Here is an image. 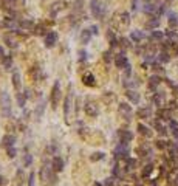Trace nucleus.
Here are the masks:
<instances>
[{"mask_svg": "<svg viewBox=\"0 0 178 186\" xmlns=\"http://www.w3.org/2000/svg\"><path fill=\"white\" fill-rule=\"evenodd\" d=\"M90 9L95 19H102L106 14V6L99 2V0H91L90 2Z\"/></svg>", "mask_w": 178, "mask_h": 186, "instance_id": "nucleus-1", "label": "nucleus"}, {"mask_svg": "<svg viewBox=\"0 0 178 186\" xmlns=\"http://www.w3.org/2000/svg\"><path fill=\"white\" fill-rule=\"evenodd\" d=\"M40 177H42L43 183H46V184H54V183H56V174H54L53 168L43 166V168L40 169Z\"/></svg>", "mask_w": 178, "mask_h": 186, "instance_id": "nucleus-2", "label": "nucleus"}, {"mask_svg": "<svg viewBox=\"0 0 178 186\" xmlns=\"http://www.w3.org/2000/svg\"><path fill=\"white\" fill-rule=\"evenodd\" d=\"M59 99H61V85H59V82H54L53 90H51V107L53 109H57Z\"/></svg>", "mask_w": 178, "mask_h": 186, "instance_id": "nucleus-3", "label": "nucleus"}, {"mask_svg": "<svg viewBox=\"0 0 178 186\" xmlns=\"http://www.w3.org/2000/svg\"><path fill=\"white\" fill-rule=\"evenodd\" d=\"M0 102H2V113L5 116H9V113H11V99H9V96L6 95V93H2V95H0Z\"/></svg>", "mask_w": 178, "mask_h": 186, "instance_id": "nucleus-4", "label": "nucleus"}, {"mask_svg": "<svg viewBox=\"0 0 178 186\" xmlns=\"http://www.w3.org/2000/svg\"><path fill=\"white\" fill-rule=\"evenodd\" d=\"M57 42V33L56 31H50L46 36H45V46L46 48H53Z\"/></svg>", "mask_w": 178, "mask_h": 186, "instance_id": "nucleus-5", "label": "nucleus"}, {"mask_svg": "<svg viewBox=\"0 0 178 186\" xmlns=\"http://www.w3.org/2000/svg\"><path fill=\"white\" fill-rule=\"evenodd\" d=\"M115 158H125L127 155H129V147H127V144L121 143L116 149H115Z\"/></svg>", "mask_w": 178, "mask_h": 186, "instance_id": "nucleus-6", "label": "nucleus"}, {"mask_svg": "<svg viewBox=\"0 0 178 186\" xmlns=\"http://www.w3.org/2000/svg\"><path fill=\"white\" fill-rule=\"evenodd\" d=\"M119 138H121V143L129 144L133 140V133L130 130H119Z\"/></svg>", "mask_w": 178, "mask_h": 186, "instance_id": "nucleus-7", "label": "nucleus"}, {"mask_svg": "<svg viewBox=\"0 0 178 186\" xmlns=\"http://www.w3.org/2000/svg\"><path fill=\"white\" fill-rule=\"evenodd\" d=\"M115 65L118 67V68H125L127 65H129V61H127V58L124 56V53L121 54H116V58H115Z\"/></svg>", "mask_w": 178, "mask_h": 186, "instance_id": "nucleus-8", "label": "nucleus"}, {"mask_svg": "<svg viewBox=\"0 0 178 186\" xmlns=\"http://www.w3.org/2000/svg\"><path fill=\"white\" fill-rule=\"evenodd\" d=\"M119 113L125 116V120H130V115H132V107L125 102H121L119 104Z\"/></svg>", "mask_w": 178, "mask_h": 186, "instance_id": "nucleus-9", "label": "nucleus"}, {"mask_svg": "<svg viewBox=\"0 0 178 186\" xmlns=\"http://www.w3.org/2000/svg\"><path fill=\"white\" fill-rule=\"evenodd\" d=\"M51 168H53L54 172H61V171H64V160L59 158V157H54L53 161H51Z\"/></svg>", "mask_w": 178, "mask_h": 186, "instance_id": "nucleus-10", "label": "nucleus"}, {"mask_svg": "<svg viewBox=\"0 0 178 186\" xmlns=\"http://www.w3.org/2000/svg\"><path fill=\"white\" fill-rule=\"evenodd\" d=\"M84 110H85V113L88 115V116H96L98 115V107H96V104H93V102H87L85 106H84Z\"/></svg>", "mask_w": 178, "mask_h": 186, "instance_id": "nucleus-11", "label": "nucleus"}, {"mask_svg": "<svg viewBox=\"0 0 178 186\" xmlns=\"http://www.w3.org/2000/svg\"><path fill=\"white\" fill-rule=\"evenodd\" d=\"M70 109H71V93L65 98V102H64V116H65L67 121H68V116H70Z\"/></svg>", "mask_w": 178, "mask_h": 186, "instance_id": "nucleus-12", "label": "nucleus"}, {"mask_svg": "<svg viewBox=\"0 0 178 186\" xmlns=\"http://www.w3.org/2000/svg\"><path fill=\"white\" fill-rule=\"evenodd\" d=\"M19 27L20 28H23V30H34V22L33 20H30V19H22L20 22H19Z\"/></svg>", "mask_w": 178, "mask_h": 186, "instance_id": "nucleus-13", "label": "nucleus"}, {"mask_svg": "<svg viewBox=\"0 0 178 186\" xmlns=\"http://www.w3.org/2000/svg\"><path fill=\"white\" fill-rule=\"evenodd\" d=\"M14 143H16V136H14V135H5L3 140H2V144H3L6 149H8V147H13Z\"/></svg>", "mask_w": 178, "mask_h": 186, "instance_id": "nucleus-14", "label": "nucleus"}, {"mask_svg": "<svg viewBox=\"0 0 178 186\" xmlns=\"http://www.w3.org/2000/svg\"><path fill=\"white\" fill-rule=\"evenodd\" d=\"M82 82H84L85 85H88V87H95V85H96V79H95V76H93L91 73H87V75H84V78H82Z\"/></svg>", "mask_w": 178, "mask_h": 186, "instance_id": "nucleus-15", "label": "nucleus"}, {"mask_svg": "<svg viewBox=\"0 0 178 186\" xmlns=\"http://www.w3.org/2000/svg\"><path fill=\"white\" fill-rule=\"evenodd\" d=\"M125 95H127V98H129L133 104H138L139 102V93L138 91H135V90H127Z\"/></svg>", "mask_w": 178, "mask_h": 186, "instance_id": "nucleus-16", "label": "nucleus"}, {"mask_svg": "<svg viewBox=\"0 0 178 186\" xmlns=\"http://www.w3.org/2000/svg\"><path fill=\"white\" fill-rule=\"evenodd\" d=\"M160 82H161V78H160V76H155V75H154V76L149 78V87H150L152 90H155V88L160 85Z\"/></svg>", "mask_w": 178, "mask_h": 186, "instance_id": "nucleus-17", "label": "nucleus"}, {"mask_svg": "<svg viewBox=\"0 0 178 186\" xmlns=\"http://www.w3.org/2000/svg\"><path fill=\"white\" fill-rule=\"evenodd\" d=\"M167 149H169L170 158H178V146L175 143H167Z\"/></svg>", "mask_w": 178, "mask_h": 186, "instance_id": "nucleus-18", "label": "nucleus"}, {"mask_svg": "<svg viewBox=\"0 0 178 186\" xmlns=\"http://www.w3.org/2000/svg\"><path fill=\"white\" fill-rule=\"evenodd\" d=\"M138 132H139L143 136H147V138L152 136V130H150L147 126H144V124H138Z\"/></svg>", "mask_w": 178, "mask_h": 186, "instance_id": "nucleus-19", "label": "nucleus"}, {"mask_svg": "<svg viewBox=\"0 0 178 186\" xmlns=\"http://www.w3.org/2000/svg\"><path fill=\"white\" fill-rule=\"evenodd\" d=\"M158 116L161 120H170L172 118V112H170V109H161L160 112H158Z\"/></svg>", "mask_w": 178, "mask_h": 186, "instance_id": "nucleus-20", "label": "nucleus"}, {"mask_svg": "<svg viewBox=\"0 0 178 186\" xmlns=\"http://www.w3.org/2000/svg\"><path fill=\"white\" fill-rule=\"evenodd\" d=\"M136 115L139 116V118H149V116L152 115V110H150V107H143L136 112Z\"/></svg>", "mask_w": 178, "mask_h": 186, "instance_id": "nucleus-21", "label": "nucleus"}, {"mask_svg": "<svg viewBox=\"0 0 178 186\" xmlns=\"http://www.w3.org/2000/svg\"><path fill=\"white\" fill-rule=\"evenodd\" d=\"M130 39H132L133 42H136V43H138V42H141V40L144 39V33H143V31H138V30H136V31H132Z\"/></svg>", "mask_w": 178, "mask_h": 186, "instance_id": "nucleus-22", "label": "nucleus"}, {"mask_svg": "<svg viewBox=\"0 0 178 186\" xmlns=\"http://www.w3.org/2000/svg\"><path fill=\"white\" fill-rule=\"evenodd\" d=\"M90 39H91V31H90V30H84V31L81 33V42H82V43H88Z\"/></svg>", "mask_w": 178, "mask_h": 186, "instance_id": "nucleus-23", "label": "nucleus"}, {"mask_svg": "<svg viewBox=\"0 0 178 186\" xmlns=\"http://www.w3.org/2000/svg\"><path fill=\"white\" fill-rule=\"evenodd\" d=\"M135 166H136V160H133V158H127L125 160V169L127 171H133Z\"/></svg>", "mask_w": 178, "mask_h": 186, "instance_id": "nucleus-24", "label": "nucleus"}, {"mask_svg": "<svg viewBox=\"0 0 178 186\" xmlns=\"http://www.w3.org/2000/svg\"><path fill=\"white\" fill-rule=\"evenodd\" d=\"M13 85H14L16 90H20V75L17 72L13 75Z\"/></svg>", "mask_w": 178, "mask_h": 186, "instance_id": "nucleus-25", "label": "nucleus"}, {"mask_svg": "<svg viewBox=\"0 0 178 186\" xmlns=\"http://www.w3.org/2000/svg\"><path fill=\"white\" fill-rule=\"evenodd\" d=\"M164 95H163V93H157V95L154 96V102L157 104V106H163L164 104Z\"/></svg>", "mask_w": 178, "mask_h": 186, "instance_id": "nucleus-26", "label": "nucleus"}, {"mask_svg": "<svg viewBox=\"0 0 178 186\" xmlns=\"http://www.w3.org/2000/svg\"><path fill=\"white\" fill-rule=\"evenodd\" d=\"M158 25H160V19H158V17H152V19L147 22V27H149V28H157Z\"/></svg>", "mask_w": 178, "mask_h": 186, "instance_id": "nucleus-27", "label": "nucleus"}, {"mask_svg": "<svg viewBox=\"0 0 178 186\" xmlns=\"http://www.w3.org/2000/svg\"><path fill=\"white\" fill-rule=\"evenodd\" d=\"M25 102H27V95H25V93H17V104L20 107H23Z\"/></svg>", "mask_w": 178, "mask_h": 186, "instance_id": "nucleus-28", "label": "nucleus"}, {"mask_svg": "<svg viewBox=\"0 0 178 186\" xmlns=\"http://www.w3.org/2000/svg\"><path fill=\"white\" fill-rule=\"evenodd\" d=\"M107 39H110V45H112V46H116V45H118V39L115 37L113 31H107Z\"/></svg>", "mask_w": 178, "mask_h": 186, "instance_id": "nucleus-29", "label": "nucleus"}, {"mask_svg": "<svg viewBox=\"0 0 178 186\" xmlns=\"http://www.w3.org/2000/svg\"><path fill=\"white\" fill-rule=\"evenodd\" d=\"M34 33H36L37 36H42V34L46 36V34H48L46 30H45V27H42V25H36V27H34Z\"/></svg>", "mask_w": 178, "mask_h": 186, "instance_id": "nucleus-30", "label": "nucleus"}, {"mask_svg": "<svg viewBox=\"0 0 178 186\" xmlns=\"http://www.w3.org/2000/svg\"><path fill=\"white\" fill-rule=\"evenodd\" d=\"M178 25V20H176V16L175 14H169V27L172 28V27H176Z\"/></svg>", "mask_w": 178, "mask_h": 186, "instance_id": "nucleus-31", "label": "nucleus"}, {"mask_svg": "<svg viewBox=\"0 0 178 186\" xmlns=\"http://www.w3.org/2000/svg\"><path fill=\"white\" fill-rule=\"evenodd\" d=\"M102 158H104V152H95V154L90 157L91 161H99V160H102Z\"/></svg>", "mask_w": 178, "mask_h": 186, "instance_id": "nucleus-32", "label": "nucleus"}, {"mask_svg": "<svg viewBox=\"0 0 178 186\" xmlns=\"http://www.w3.org/2000/svg\"><path fill=\"white\" fill-rule=\"evenodd\" d=\"M152 171H154V166H152V165L144 166V169H143V177H149V175L152 174Z\"/></svg>", "mask_w": 178, "mask_h": 186, "instance_id": "nucleus-33", "label": "nucleus"}, {"mask_svg": "<svg viewBox=\"0 0 178 186\" xmlns=\"http://www.w3.org/2000/svg\"><path fill=\"white\" fill-rule=\"evenodd\" d=\"M11 65H13V58H11V56H5V58H3V67L9 70Z\"/></svg>", "mask_w": 178, "mask_h": 186, "instance_id": "nucleus-34", "label": "nucleus"}, {"mask_svg": "<svg viewBox=\"0 0 178 186\" xmlns=\"http://www.w3.org/2000/svg\"><path fill=\"white\" fill-rule=\"evenodd\" d=\"M155 129H157V130H158L161 135H166V133H167V132H166V127H164V126H163L160 121H157V123H155Z\"/></svg>", "mask_w": 178, "mask_h": 186, "instance_id": "nucleus-35", "label": "nucleus"}, {"mask_svg": "<svg viewBox=\"0 0 178 186\" xmlns=\"http://www.w3.org/2000/svg\"><path fill=\"white\" fill-rule=\"evenodd\" d=\"M170 129H172V133L175 138H178V123L175 121H170Z\"/></svg>", "mask_w": 178, "mask_h": 186, "instance_id": "nucleus-36", "label": "nucleus"}, {"mask_svg": "<svg viewBox=\"0 0 178 186\" xmlns=\"http://www.w3.org/2000/svg\"><path fill=\"white\" fill-rule=\"evenodd\" d=\"M5 42H6V45L8 46H11V48H17V42L14 40V39H11V37H5Z\"/></svg>", "mask_w": 178, "mask_h": 186, "instance_id": "nucleus-37", "label": "nucleus"}, {"mask_svg": "<svg viewBox=\"0 0 178 186\" xmlns=\"http://www.w3.org/2000/svg\"><path fill=\"white\" fill-rule=\"evenodd\" d=\"M121 20H122L124 25H129V23H130V16H129V13H122V14H121Z\"/></svg>", "mask_w": 178, "mask_h": 186, "instance_id": "nucleus-38", "label": "nucleus"}, {"mask_svg": "<svg viewBox=\"0 0 178 186\" xmlns=\"http://www.w3.org/2000/svg\"><path fill=\"white\" fill-rule=\"evenodd\" d=\"M31 161H33V157H31L30 154H27V155L23 157V166H27V168H28V166L31 165Z\"/></svg>", "mask_w": 178, "mask_h": 186, "instance_id": "nucleus-39", "label": "nucleus"}, {"mask_svg": "<svg viewBox=\"0 0 178 186\" xmlns=\"http://www.w3.org/2000/svg\"><path fill=\"white\" fill-rule=\"evenodd\" d=\"M6 154H8L9 158H14V157L17 155V149H16L14 146H13V147H8V149H6Z\"/></svg>", "mask_w": 178, "mask_h": 186, "instance_id": "nucleus-40", "label": "nucleus"}, {"mask_svg": "<svg viewBox=\"0 0 178 186\" xmlns=\"http://www.w3.org/2000/svg\"><path fill=\"white\" fill-rule=\"evenodd\" d=\"M163 31H154V33H152V39H154V40H161L163 39Z\"/></svg>", "mask_w": 178, "mask_h": 186, "instance_id": "nucleus-41", "label": "nucleus"}, {"mask_svg": "<svg viewBox=\"0 0 178 186\" xmlns=\"http://www.w3.org/2000/svg\"><path fill=\"white\" fill-rule=\"evenodd\" d=\"M158 59H160V62H169V61H170V58H169V54H167L166 51H163V53L158 56Z\"/></svg>", "mask_w": 178, "mask_h": 186, "instance_id": "nucleus-42", "label": "nucleus"}, {"mask_svg": "<svg viewBox=\"0 0 178 186\" xmlns=\"http://www.w3.org/2000/svg\"><path fill=\"white\" fill-rule=\"evenodd\" d=\"M102 56H104V61H106V62H112V59H113V58H112V56H113L112 51H106Z\"/></svg>", "mask_w": 178, "mask_h": 186, "instance_id": "nucleus-43", "label": "nucleus"}, {"mask_svg": "<svg viewBox=\"0 0 178 186\" xmlns=\"http://www.w3.org/2000/svg\"><path fill=\"white\" fill-rule=\"evenodd\" d=\"M157 147H158V149H166V147H167V143L163 141V140H158V141H157Z\"/></svg>", "mask_w": 178, "mask_h": 186, "instance_id": "nucleus-44", "label": "nucleus"}, {"mask_svg": "<svg viewBox=\"0 0 178 186\" xmlns=\"http://www.w3.org/2000/svg\"><path fill=\"white\" fill-rule=\"evenodd\" d=\"M119 43L122 45V48H129V46H130V43H129V40H127L125 37H122V39L119 40Z\"/></svg>", "mask_w": 178, "mask_h": 186, "instance_id": "nucleus-45", "label": "nucleus"}, {"mask_svg": "<svg viewBox=\"0 0 178 186\" xmlns=\"http://www.w3.org/2000/svg\"><path fill=\"white\" fill-rule=\"evenodd\" d=\"M43 107H45V104H43V102H42V104H39V107H37V110H36V116H40V115H42Z\"/></svg>", "mask_w": 178, "mask_h": 186, "instance_id": "nucleus-46", "label": "nucleus"}, {"mask_svg": "<svg viewBox=\"0 0 178 186\" xmlns=\"http://www.w3.org/2000/svg\"><path fill=\"white\" fill-rule=\"evenodd\" d=\"M104 186H115V178H113V177L107 178V180H106V183H104Z\"/></svg>", "mask_w": 178, "mask_h": 186, "instance_id": "nucleus-47", "label": "nucleus"}, {"mask_svg": "<svg viewBox=\"0 0 178 186\" xmlns=\"http://www.w3.org/2000/svg\"><path fill=\"white\" fill-rule=\"evenodd\" d=\"M28 186H34V172L30 174V180H28Z\"/></svg>", "mask_w": 178, "mask_h": 186, "instance_id": "nucleus-48", "label": "nucleus"}, {"mask_svg": "<svg viewBox=\"0 0 178 186\" xmlns=\"http://www.w3.org/2000/svg\"><path fill=\"white\" fill-rule=\"evenodd\" d=\"M167 37H169V39H172V40H173V39H176V34H175V33H173V31H167Z\"/></svg>", "mask_w": 178, "mask_h": 186, "instance_id": "nucleus-49", "label": "nucleus"}, {"mask_svg": "<svg viewBox=\"0 0 178 186\" xmlns=\"http://www.w3.org/2000/svg\"><path fill=\"white\" fill-rule=\"evenodd\" d=\"M90 31H91V34H98V33H99V31H98V27H96V25H93V27L90 28Z\"/></svg>", "mask_w": 178, "mask_h": 186, "instance_id": "nucleus-50", "label": "nucleus"}, {"mask_svg": "<svg viewBox=\"0 0 178 186\" xmlns=\"http://www.w3.org/2000/svg\"><path fill=\"white\" fill-rule=\"evenodd\" d=\"M16 2H19V0H5V3H6V5H11V6H14Z\"/></svg>", "mask_w": 178, "mask_h": 186, "instance_id": "nucleus-51", "label": "nucleus"}, {"mask_svg": "<svg viewBox=\"0 0 178 186\" xmlns=\"http://www.w3.org/2000/svg\"><path fill=\"white\" fill-rule=\"evenodd\" d=\"M79 54H81V58H79V59H81V61H82V59H85V58H87V53H85V51H79Z\"/></svg>", "mask_w": 178, "mask_h": 186, "instance_id": "nucleus-52", "label": "nucleus"}, {"mask_svg": "<svg viewBox=\"0 0 178 186\" xmlns=\"http://www.w3.org/2000/svg\"><path fill=\"white\" fill-rule=\"evenodd\" d=\"M5 183H6V181H5V178H3L2 175H0V186H3Z\"/></svg>", "mask_w": 178, "mask_h": 186, "instance_id": "nucleus-53", "label": "nucleus"}, {"mask_svg": "<svg viewBox=\"0 0 178 186\" xmlns=\"http://www.w3.org/2000/svg\"><path fill=\"white\" fill-rule=\"evenodd\" d=\"M0 58H2V59L5 58V53H3V48H2V46H0Z\"/></svg>", "mask_w": 178, "mask_h": 186, "instance_id": "nucleus-54", "label": "nucleus"}, {"mask_svg": "<svg viewBox=\"0 0 178 186\" xmlns=\"http://www.w3.org/2000/svg\"><path fill=\"white\" fill-rule=\"evenodd\" d=\"M93 186H104V184H102V183H98V181H96V183H95Z\"/></svg>", "mask_w": 178, "mask_h": 186, "instance_id": "nucleus-55", "label": "nucleus"}, {"mask_svg": "<svg viewBox=\"0 0 178 186\" xmlns=\"http://www.w3.org/2000/svg\"><path fill=\"white\" fill-rule=\"evenodd\" d=\"M176 181H178V178H176Z\"/></svg>", "mask_w": 178, "mask_h": 186, "instance_id": "nucleus-56", "label": "nucleus"}]
</instances>
